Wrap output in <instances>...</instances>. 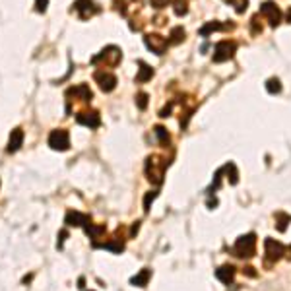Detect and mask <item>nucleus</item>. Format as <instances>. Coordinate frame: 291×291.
<instances>
[{
    "label": "nucleus",
    "mask_w": 291,
    "mask_h": 291,
    "mask_svg": "<svg viewBox=\"0 0 291 291\" xmlns=\"http://www.w3.org/2000/svg\"><path fill=\"white\" fill-rule=\"evenodd\" d=\"M255 251H257V235L255 233L241 235L233 247V253L239 259H251V257H255Z\"/></svg>",
    "instance_id": "f03ea898"
},
{
    "label": "nucleus",
    "mask_w": 291,
    "mask_h": 291,
    "mask_svg": "<svg viewBox=\"0 0 291 291\" xmlns=\"http://www.w3.org/2000/svg\"><path fill=\"white\" fill-rule=\"evenodd\" d=\"M94 78H96V82L99 84L101 92H105V94H109V92H113L117 88V76L113 72L105 70V68L103 70H97L96 74H94Z\"/></svg>",
    "instance_id": "6e6552de"
},
{
    "label": "nucleus",
    "mask_w": 291,
    "mask_h": 291,
    "mask_svg": "<svg viewBox=\"0 0 291 291\" xmlns=\"http://www.w3.org/2000/svg\"><path fill=\"white\" fill-rule=\"evenodd\" d=\"M291 222V218L284 212H278L276 214V226H278V231H286L288 229V224Z\"/></svg>",
    "instance_id": "aec40b11"
},
{
    "label": "nucleus",
    "mask_w": 291,
    "mask_h": 291,
    "mask_svg": "<svg viewBox=\"0 0 291 291\" xmlns=\"http://www.w3.org/2000/svg\"><path fill=\"white\" fill-rule=\"evenodd\" d=\"M167 2H169V0H152V6H156V8H165Z\"/></svg>",
    "instance_id": "7c9ffc66"
},
{
    "label": "nucleus",
    "mask_w": 291,
    "mask_h": 291,
    "mask_svg": "<svg viewBox=\"0 0 291 291\" xmlns=\"http://www.w3.org/2000/svg\"><path fill=\"white\" fill-rule=\"evenodd\" d=\"M264 255H266V264L270 266L286 255V247L276 239H266L264 241Z\"/></svg>",
    "instance_id": "20e7f679"
},
{
    "label": "nucleus",
    "mask_w": 291,
    "mask_h": 291,
    "mask_svg": "<svg viewBox=\"0 0 291 291\" xmlns=\"http://www.w3.org/2000/svg\"><path fill=\"white\" fill-rule=\"evenodd\" d=\"M49 146L57 152H66L70 148V134L65 129H57L49 136Z\"/></svg>",
    "instance_id": "423d86ee"
},
{
    "label": "nucleus",
    "mask_w": 291,
    "mask_h": 291,
    "mask_svg": "<svg viewBox=\"0 0 291 291\" xmlns=\"http://www.w3.org/2000/svg\"><path fill=\"white\" fill-rule=\"evenodd\" d=\"M74 10L78 12V16L82 20H88V18H92V16H96V14L101 12V8L97 6L94 0H76L74 2Z\"/></svg>",
    "instance_id": "9d476101"
},
{
    "label": "nucleus",
    "mask_w": 291,
    "mask_h": 291,
    "mask_svg": "<svg viewBox=\"0 0 291 291\" xmlns=\"http://www.w3.org/2000/svg\"><path fill=\"white\" fill-rule=\"evenodd\" d=\"M171 39H169V43H173V45H177V43H181L183 39H185V30L181 28V26H177V28H173L171 30V35H169Z\"/></svg>",
    "instance_id": "412c9836"
},
{
    "label": "nucleus",
    "mask_w": 291,
    "mask_h": 291,
    "mask_svg": "<svg viewBox=\"0 0 291 291\" xmlns=\"http://www.w3.org/2000/svg\"><path fill=\"white\" fill-rule=\"evenodd\" d=\"M138 229H140V222H136V224L132 226V231H130V233H132V235H136V233H138Z\"/></svg>",
    "instance_id": "72a5a7b5"
},
{
    "label": "nucleus",
    "mask_w": 291,
    "mask_h": 291,
    "mask_svg": "<svg viewBox=\"0 0 291 291\" xmlns=\"http://www.w3.org/2000/svg\"><path fill=\"white\" fill-rule=\"evenodd\" d=\"M76 121L80 125H84V127H90V129H97L101 125V119H99V115L96 111H80L76 115Z\"/></svg>",
    "instance_id": "f8f14e48"
},
{
    "label": "nucleus",
    "mask_w": 291,
    "mask_h": 291,
    "mask_svg": "<svg viewBox=\"0 0 291 291\" xmlns=\"http://www.w3.org/2000/svg\"><path fill=\"white\" fill-rule=\"evenodd\" d=\"M266 90H268L270 94H280V92H282L280 80H278V78H270V80L266 82Z\"/></svg>",
    "instance_id": "5701e85b"
},
{
    "label": "nucleus",
    "mask_w": 291,
    "mask_h": 291,
    "mask_svg": "<svg viewBox=\"0 0 291 291\" xmlns=\"http://www.w3.org/2000/svg\"><path fill=\"white\" fill-rule=\"evenodd\" d=\"M288 22H290V24H291V10H290V12H288Z\"/></svg>",
    "instance_id": "f704fd0d"
},
{
    "label": "nucleus",
    "mask_w": 291,
    "mask_h": 291,
    "mask_svg": "<svg viewBox=\"0 0 291 291\" xmlns=\"http://www.w3.org/2000/svg\"><path fill=\"white\" fill-rule=\"evenodd\" d=\"M47 6H49V0H35V10L37 12H47Z\"/></svg>",
    "instance_id": "c756f323"
},
{
    "label": "nucleus",
    "mask_w": 291,
    "mask_h": 291,
    "mask_svg": "<svg viewBox=\"0 0 291 291\" xmlns=\"http://www.w3.org/2000/svg\"><path fill=\"white\" fill-rule=\"evenodd\" d=\"M86 233L96 241V239H99L105 233V226H94V224H90V226L86 227Z\"/></svg>",
    "instance_id": "4be33fe9"
},
{
    "label": "nucleus",
    "mask_w": 291,
    "mask_h": 291,
    "mask_svg": "<svg viewBox=\"0 0 291 291\" xmlns=\"http://www.w3.org/2000/svg\"><path fill=\"white\" fill-rule=\"evenodd\" d=\"M235 274H237V270H235L233 266H229V264H226V266H222V268H218V270H216V278H218L222 284H226V286L233 284Z\"/></svg>",
    "instance_id": "4468645a"
},
{
    "label": "nucleus",
    "mask_w": 291,
    "mask_h": 291,
    "mask_svg": "<svg viewBox=\"0 0 291 291\" xmlns=\"http://www.w3.org/2000/svg\"><path fill=\"white\" fill-rule=\"evenodd\" d=\"M227 2H231L239 14H243L247 10V4H249V0H227Z\"/></svg>",
    "instance_id": "cd10ccee"
},
{
    "label": "nucleus",
    "mask_w": 291,
    "mask_h": 291,
    "mask_svg": "<svg viewBox=\"0 0 291 291\" xmlns=\"http://www.w3.org/2000/svg\"><path fill=\"white\" fill-rule=\"evenodd\" d=\"M253 270H255V268H251V266H249V268H245L243 272H247L249 276H253V278H255V276H257V272H253Z\"/></svg>",
    "instance_id": "473e14b6"
},
{
    "label": "nucleus",
    "mask_w": 291,
    "mask_h": 291,
    "mask_svg": "<svg viewBox=\"0 0 291 291\" xmlns=\"http://www.w3.org/2000/svg\"><path fill=\"white\" fill-rule=\"evenodd\" d=\"M173 6H175V14H177V16H185V14L189 12L187 0H173Z\"/></svg>",
    "instance_id": "b1692460"
},
{
    "label": "nucleus",
    "mask_w": 291,
    "mask_h": 291,
    "mask_svg": "<svg viewBox=\"0 0 291 291\" xmlns=\"http://www.w3.org/2000/svg\"><path fill=\"white\" fill-rule=\"evenodd\" d=\"M144 43H146V47H148L150 51H154L156 55H163V53L167 51L169 39H165V37L158 35V33H148V35L144 37Z\"/></svg>",
    "instance_id": "1a4fd4ad"
},
{
    "label": "nucleus",
    "mask_w": 291,
    "mask_h": 291,
    "mask_svg": "<svg viewBox=\"0 0 291 291\" xmlns=\"http://www.w3.org/2000/svg\"><path fill=\"white\" fill-rule=\"evenodd\" d=\"M165 167H167V162L160 158V156H150L146 160V175L150 179V183L154 185H162L163 183V173H165Z\"/></svg>",
    "instance_id": "f257e3e1"
},
{
    "label": "nucleus",
    "mask_w": 291,
    "mask_h": 291,
    "mask_svg": "<svg viewBox=\"0 0 291 291\" xmlns=\"http://www.w3.org/2000/svg\"><path fill=\"white\" fill-rule=\"evenodd\" d=\"M123 55H121V49L119 47H107L103 49L97 57L92 59V65H99V63H105V68H113L121 63Z\"/></svg>",
    "instance_id": "7ed1b4c3"
},
{
    "label": "nucleus",
    "mask_w": 291,
    "mask_h": 291,
    "mask_svg": "<svg viewBox=\"0 0 291 291\" xmlns=\"http://www.w3.org/2000/svg\"><path fill=\"white\" fill-rule=\"evenodd\" d=\"M66 99H68V103H72L74 99H76V101H84V103H88V101H92V99H94V94H92V90H90L86 84H80V86L68 88V92H66Z\"/></svg>",
    "instance_id": "9b49d317"
},
{
    "label": "nucleus",
    "mask_w": 291,
    "mask_h": 291,
    "mask_svg": "<svg viewBox=\"0 0 291 291\" xmlns=\"http://www.w3.org/2000/svg\"><path fill=\"white\" fill-rule=\"evenodd\" d=\"M22 144H24V130L22 129H14L12 130V134H10V140H8V152L10 154H14V152H18L20 148H22Z\"/></svg>",
    "instance_id": "2eb2a0df"
},
{
    "label": "nucleus",
    "mask_w": 291,
    "mask_h": 291,
    "mask_svg": "<svg viewBox=\"0 0 291 291\" xmlns=\"http://www.w3.org/2000/svg\"><path fill=\"white\" fill-rule=\"evenodd\" d=\"M156 134H158V138H160L163 148H167L169 146V134H167V130L163 129V127H156Z\"/></svg>",
    "instance_id": "393cba45"
},
{
    "label": "nucleus",
    "mask_w": 291,
    "mask_h": 291,
    "mask_svg": "<svg viewBox=\"0 0 291 291\" xmlns=\"http://www.w3.org/2000/svg\"><path fill=\"white\" fill-rule=\"evenodd\" d=\"M288 259L291 260V247H290V249H288Z\"/></svg>",
    "instance_id": "c9c22d12"
},
{
    "label": "nucleus",
    "mask_w": 291,
    "mask_h": 291,
    "mask_svg": "<svg viewBox=\"0 0 291 291\" xmlns=\"http://www.w3.org/2000/svg\"><path fill=\"white\" fill-rule=\"evenodd\" d=\"M156 198H158V191H152V193L146 194V198H144V212H150V204H152Z\"/></svg>",
    "instance_id": "bb28decb"
},
{
    "label": "nucleus",
    "mask_w": 291,
    "mask_h": 291,
    "mask_svg": "<svg viewBox=\"0 0 291 291\" xmlns=\"http://www.w3.org/2000/svg\"><path fill=\"white\" fill-rule=\"evenodd\" d=\"M66 237H68V233H66V231H63V233H61V241H59V249H63V241H65Z\"/></svg>",
    "instance_id": "2f4dec72"
},
{
    "label": "nucleus",
    "mask_w": 291,
    "mask_h": 291,
    "mask_svg": "<svg viewBox=\"0 0 291 291\" xmlns=\"http://www.w3.org/2000/svg\"><path fill=\"white\" fill-rule=\"evenodd\" d=\"M260 16L268 20L270 28H276V26H280V22H282V10H280L274 2H270V0L264 2V4L260 6Z\"/></svg>",
    "instance_id": "0eeeda50"
},
{
    "label": "nucleus",
    "mask_w": 291,
    "mask_h": 291,
    "mask_svg": "<svg viewBox=\"0 0 291 291\" xmlns=\"http://www.w3.org/2000/svg\"><path fill=\"white\" fill-rule=\"evenodd\" d=\"M140 65V72H138V76H136V82L138 84H144V82H148V80H152V76H154V68L152 66H148L146 63H138Z\"/></svg>",
    "instance_id": "f3484780"
},
{
    "label": "nucleus",
    "mask_w": 291,
    "mask_h": 291,
    "mask_svg": "<svg viewBox=\"0 0 291 291\" xmlns=\"http://www.w3.org/2000/svg\"><path fill=\"white\" fill-rule=\"evenodd\" d=\"M101 249H107V251H113V253H123L125 251V243L121 239H113L109 243H103V245H97Z\"/></svg>",
    "instance_id": "a211bd4d"
},
{
    "label": "nucleus",
    "mask_w": 291,
    "mask_h": 291,
    "mask_svg": "<svg viewBox=\"0 0 291 291\" xmlns=\"http://www.w3.org/2000/svg\"><path fill=\"white\" fill-rule=\"evenodd\" d=\"M136 105H138V109L144 111V109L148 107V94H144V92L138 94V96H136Z\"/></svg>",
    "instance_id": "c85d7f7f"
},
{
    "label": "nucleus",
    "mask_w": 291,
    "mask_h": 291,
    "mask_svg": "<svg viewBox=\"0 0 291 291\" xmlns=\"http://www.w3.org/2000/svg\"><path fill=\"white\" fill-rule=\"evenodd\" d=\"M90 216H86V214H80V212H68L65 218V224L68 227H88L90 226Z\"/></svg>",
    "instance_id": "ddd939ff"
},
{
    "label": "nucleus",
    "mask_w": 291,
    "mask_h": 291,
    "mask_svg": "<svg viewBox=\"0 0 291 291\" xmlns=\"http://www.w3.org/2000/svg\"><path fill=\"white\" fill-rule=\"evenodd\" d=\"M218 30H224V26L222 24H218V22H212V24H208V26H204L202 30H200V35H208L210 32H218Z\"/></svg>",
    "instance_id": "a878e982"
},
{
    "label": "nucleus",
    "mask_w": 291,
    "mask_h": 291,
    "mask_svg": "<svg viewBox=\"0 0 291 291\" xmlns=\"http://www.w3.org/2000/svg\"><path fill=\"white\" fill-rule=\"evenodd\" d=\"M224 171L227 173V179H229L231 185H237V183H239V173H237L235 163H227V165H224Z\"/></svg>",
    "instance_id": "6ab92c4d"
},
{
    "label": "nucleus",
    "mask_w": 291,
    "mask_h": 291,
    "mask_svg": "<svg viewBox=\"0 0 291 291\" xmlns=\"http://www.w3.org/2000/svg\"><path fill=\"white\" fill-rule=\"evenodd\" d=\"M150 278H152V270L150 268H144L140 274H136L134 278H130V284L132 286H138V288H144V286H148Z\"/></svg>",
    "instance_id": "dca6fc26"
},
{
    "label": "nucleus",
    "mask_w": 291,
    "mask_h": 291,
    "mask_svg": "<svg viewBox=\"0 0 291 291\" xmlns=\"http://www.w3.org/2000/svg\"><path fill=\"white\" fill-rule=\"evenodd\" d=\"M235 51H237V45L233 41H229V39L220 41L214 49V63H226L235 55Z\"/></svg>",
    "instance_id": "39448f33"
}]
</instances>
